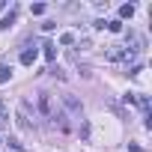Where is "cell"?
Instances as JSON below:
<instances>
[{
  "instance_id": "cell-1",
  "label": "cell",
  "mask_w": 152,
  "mask_h": 152,
  "mask_svg": "<svg viewBox=\"0 0 152 152\" xmlns=\"http://www.w3.org/2000/svg\"><path fill=\"white\" fill-rule=\"evenodd\" d=\"M39 110H42V116H45V119H51V122H60V128H69V122H66V113L60 110V104L54 102V96H51V93H39Z\"/></svg>"
},
{
  "instance_id": "cell-2",
  "label": "cell",
  "mask_w": 152,
  "mask_h": 152,
  "mask_svg": "<svg viewBox=\"0 0 152 152\" xmlns=\"http://www.w3.org/2000/svg\"><path fill=\"white\" fill-rule=\"evenodd\" d=\"M134 57H137V54H134L131 48H119V45H113V48L107 51V60H110V63H131Z\"/></svg>"
},
{
  "instance_id": "cell-3",
  "label": "cell",
  "mask_w": 152,
  "mask_h": 152,
  "mask_svg": "<svg viewBox=\"0 0 152 152\" xmlns=\"http://www.w3.org/2000/svg\"><path fill=\"white\" fill-rule=\"evenodd\" d=\"M36 57H39L36 45H30V42H27V45H24V51H21V63H24V66H33V63H36Z\"/></svg>"
},
{
  "instance_id": "cell-4",
  "label": "cell",
  "mask_w": 152,
  "mask_h": 152,
  "mask_svg": "<svg viewBox=\"0 0 152 152\" xmlns=\"http://www.w3.org/2000/svg\"><path fill=\"white\" fill-rule=\"evenodd\" d=\"M9 78H12V66L6 60H0V84H6Z\"/></svg>"
},
{
  "instance_id": "cell-5",
  "label": "cell",
  "mask_w": 152,
  "mask_h": 152,
  "mask_svg": "<svg viewBox=\"0 0 152 152\" xmlns=\"http://www.w3.org/2000/svg\"><path fill=\"white\" fill-rule=\"evenodd\" d=\"M63 102H66V107H69L72 113H81V110H84L81 102H78V99H72V96H63Z\"/></svg>"
},
{
  "instance_id": "cell-6",
  "label": "cell",
  "mask_w": 152,
  "mask_h": 152,
  "mask_svg": "<svg viewBox=\"0 0 152 152\" xmlns=\"http://www.w3.org/2000/svg\"><path fill=\"white\" fill-rule=\"evenodd\" d=\"M42 54H45V60H54L57 57V45L54 42H42Z\"/></svg>"
},
{
  "instance_id": "cell-7",
  "label": "cell",
  "mask_w": 152,
  "mask_h": 152,
  "mask_svg": "<svg viewBox=\"0 0 152 152\" xmlns=\"http://www.w3.org/2000/svg\"><path fill=\"white\" fill-rule=\"evenodd\" d=\"M12 24H15V9H12L9 15H3V21H0V30H9Z\"/></svg>"
},
{
  "instance_id": "cell-8",
  "label": "cell",
  "mask_w": 152,
  "mask_h": 152,
  "mask_svg": "<svg viewBox=\"0 0 152 152\" xmlns=\"http://www.w3.org/2000/svg\"><path fill=\"white\" fill-rule=\"evenodd\" d=\"M104 27H107L110 33H122V21H119V18H113V21H104Z\"/></svg>"
},
{
  "instance_id": "cell-9",
  "label": "cell",
  "mask_w": 152,
  "mask_h": 152,
  "mask_svg": "<svg viewBox=\"0 0 152 152\" xmlns=\"http://www.w3.org/2000/svg\"><path fill=\"white\" fill-rule=\"evenodd\" d=\"M131 15H134V6L131 3H122L119 6V18H131Z\"/></svg>"
},
{
  "instance_id": "cell-10",
  "label": "cell",
  "mask_w": 152,
  "mask_h": 152,
  "mask_svg": "<svg viewBox=\"0 0 152 152\" xmlns=\"http://www.w3.org/2000/svg\"><path fill=\"white\" fill-rule=\"evenodd\" d=\"M134 104H137L140 110H149V99H146V96H134Z\"/></svg>"
},
{
  "instance_id": "cell-11",
  "label": "cell",
  "mask_w": 152,
  "mask_h": 152,
  "mask_svg": "<svg viewBox=\"0 0 152 152\" xmlns=\"http://www.w3.org/2000/svg\"><path fill=\"white\" fill-rule=\"evenodd\" d=\"M6 122H9V116H6V104H3V99H0V128H6Z\"/></svg>"
},
{
  "instance_id": "cell-12",
  "label": "cell",
  "mask_w": 152,
  "mask_h": 152,
  "mask_svg": "<svg viewBox=\"0 0 152 152\" xmlns=\"http://www.w3.org/2000/svg\"><path fill=\"white\" fill-rule=\"evenodd\" d=\"M72 42H75V33H63L60 36V45H72Z\"/></svg>"
},
{
  "instance_id": "cell-13",
  "label": "cell",
  "mask_w": 152,
  "mask_h": 152,
  "mask_svg": "<svg viewBox=\"0 0 152 152\" xmlns=\"http://www.w3.org/2000/svg\"><path fill=\"white\" fill-rule=\"evenodd\" d=\"M30 12H33V15H42V12H45V3H33Z\"/></svg>"
},
{
  "instance_id": "cell-14",
  "label": "cell",
  "mask_w": 152,
  "mask_h": 152,
  "mask_svg": "<svg viewBox=\"0 0 152 152\" xmlns=\"http://www.w3.org/2000/svg\"><path fill=\"white\" fill-rule=\"evenodd\" d=\"M128 152H146V149H143V146H137V143H131V146H128Z\"/></svg>"
},
{
  "instance_id": "cell-15",
  "label": "cell",
  "mask_w": 152,
  "mask_h": 152,
  "mask_svg": "<svg viewBox=\"0 0 152 152\" xmlns=\"http://www.w3.org/2000/svg\"><path fill=\"white\" fill-rule=\"evenodd\" d=\"M0 146H3V140H0Z\"/></svg>"
}]
</instances>
